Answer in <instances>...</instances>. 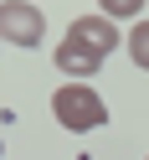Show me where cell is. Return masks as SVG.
I'll return each instance as SVG.
<instances>
[{"mask_svg":"<svg viewBox=\"0 0 149 160\" xmlns=\"http://www.w3.org/2000/svg\"><path fill=\"white\" fill-rule=\"evenodd\" d=\"M52 114H57V124L72 129V134H87V129L108 124V108H103V98L93 93V83H62L52 93Z\"/></svg>","mask_w":149,"mask_h":160,"instance_id":"obj_1","label":"cell"},{"mask_svg":"<svg viewBox=\"0 0 149 160\" xmlns=\"http://www.w3.org/2000/svg\"><path fill=\"white\" fill-rule=\"evenodd\" d=\"M0 36H5V42H16V47H41L46 21H41V11H36V5L5 0V5H0Z\"/></svg>","mask_w":149,"mask_h":160,"instance_id":"obj_2","label":"cell"},{"mask_svg":"<svg viewBox=\"0 0 149 160\" xmlns=\"http://www.w3.org/2000/svg\"><path fill=\"white\" fill-rule=\"evenodd\" d=\"M67 36H72V42H82V47H93L98 57L118 52V42H123V36H118V26L108 21L103 11H87V16H77V21L67 26Z\"/></svg>","mask_w":149,"mask_h":160,"instance_id":"obj_3","label":"cell"},{"mask_svg":"<svg viewBox=\"0 0 149 160\" xmlns=\"http://www.w3.org/2000/svg\"><path fill=\"white\" fill-rule=\"evenodd\" d=\"M98 67H103V57H98L93 47L72 42V36H62V42H57V72H72V83H82V78L98 72Z\"/></svg>","mask_w":149,"mask_h":160,"instance_id":"obj_4","label":"cell"},{"mask_svg":"<svg viewBox=\"0 0 149 160\" xmlns=\"http://www.w3.org/2000/svg\"><path fill=\"white\" fill-rule=\"evenodd\" d=\"M128 62L149 72V21H134V31H128Z\"/></svg>","mask_w":149,"mask_h":160,"instance_id":"obj_5","label":"cell"},{"mask_svg":"<svg viewBox=\"0 0 149 160\" xmlns=\"http://www.w3.org/2000/svg\"><path fill=\"white\" fill-rule=\"evenodd\" d=\"M103 16H108V21H123V16H139V0H108V5H103Z\"/></svg>","mask_w":149,"mask_h":160,"instance_id":"obj_6","label":"cell"}]
</instances>
